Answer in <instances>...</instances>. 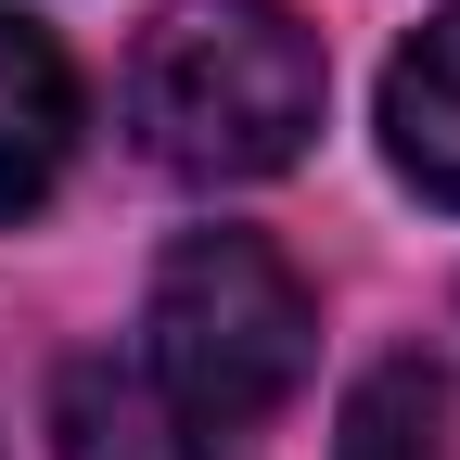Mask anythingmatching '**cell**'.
Here are the masks:
<instances>
[{
  "mask_svg": "<svg viewBox=\"0 0 460 460\" xmlns=\"http://www.w3.org/2000/svg\"><path fill=\"white\" fill-rule=\"evenodd\" d=\"M65 154H77V77L51 51V26H26L0 0V217H26L65 180Z\"/></svg>",
  "mask_w": 460,
  "mask_h": 460,
  "instance_id": "277c9868",
  "label": "cell"
},
{
  "mask_svg": "<svg viewBox=\"0 0 460 460\" xmlns=\"http://www.w3.org/2000/svg\"><path fill=\"white\" fill-rule=\"evenodd\" d=\"M332 460H447V384H435L422 358H384V371H358Z\"/></svg>",
  "mask_w": 460,
  "mask_h": 460,
  "instance_id": "8992f818",
  "label": "cell"
},
{
  "mask_svg": "<svg viewBox=\"0 0 460 460\" xmlns=\"http://www.w3.org/2000/svg\"><path fill=\"white\" fill-rule=\"evenodd\" d=\"M141 332H154L141 371L180 396L192 435H256L281 396L307 384L320 307H307V281L281 269L256 230H192V243L154 269V320Z\"/></svg>",
  "mask_w": 460,
  "mask_h": 460,
  "instance_id": "7a4b0ae2",
  "label": "cell"
},
{
  "mask_svg": "<svg viewBox=\"0 0 460 460\" xmlns=\"http://www.w3.org/2000/svg\"><path fill=\"white\" fill-rule=\"evenodd\" d=\"M51 447L65 460H217V435H192L180 396L141 358H65V384H51Z\"/></svg>",
  "mask_w": 460,
  "mask_h": 460,
  "instance_id": "3957f363",
  "label": "cell"
},
{
  "mask_svg": "<svg viewBox=\"0 0 460 460\" xmlns=\"http://www.w3.org/2000/svg\"><path fill=\"white\" fill-rule=\"evenodd\" d=\"M128 115L166 180H269L320 128V39L295 0H166L128 65Z\"/></svg>",
  "mask_w": 460,
  "mask_h": 460,
  "instance_id": "6da1fadb",
  "label": "cell"
},
{
  "mask_svg": "<svg viewBox=\"0 0 460 460\" xmlns=\"http://www.w3.org/2000/svg\"><path fill=\"white\" fill-rule=\"evenodd\" d=\"M384 154L410 166L435 205H460V13H435L384 65Z\"/></svg>",
  "mask_w": 460,
  "mask_h": 460,
  "instance_id": "5b68a950",
  "label": "cell"
}]
</instances>
